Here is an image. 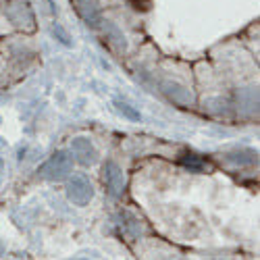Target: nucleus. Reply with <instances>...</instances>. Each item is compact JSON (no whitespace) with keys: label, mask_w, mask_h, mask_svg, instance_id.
Masks as SVG:
<instances>
[{"label":"nucleus","mask_w":260,"mask_h":260,"mask_svg":"<svg viewBox=\"0 0 260 260\" xmlns=\"http://www.w3.org/2000/svg\"><path fill=\"white\" fill-rule=\"evenodd\" d=\"M38 173H40L42 179H48V181L67 179L73 173V156H69V152H64V150H58V152H54L44 165L40 167Z\"/></svg>","instance_id":"f257e3e1"},{"label":"nucleus","mask_w":260,"mask_h":260,"mask_svg":"<svg viewBox=\"0 0 260 260\" xmlns=\"http://www.w3.org/2000/svg\"><path fill=\"white\" fill-rule=\"evenodd\" d=\"M7 17L21 31H36V15L27 0H9L7 3Z\"/></svg>","instance_id":"f03ea898"},{"label":"nucleus","mask_w":260,"mask_h":260,"mask_svg":"<svg viewBox=\"0 0 260 260\" xmlns=\"http://www.w3.org/2000/svg\"><path fill=\"white\" fill-rule=\"evenodd\" d=\"M67 198L75 206H88L94 198V185L85 175H69L67 177Z\"/></svg>","instance_id":"7ed1b4c3"},{"label":"nucleus","mask_w":260,"mask_h":260,"mask_svg":"<svg viewBox=\"0 0 260 260\" xmlns=\"http://www.w3.org/2000/svg\"><path fill=\"white\" fill-rule=\"evenodd\" d=\"M102 181H104V187L108 191V196L113 198H121L125 193V187H127V177L123 169L115 162V160H106L102 165Z\"/></svg>","instance_id":"20e7f679"},{"label":"nucleus","mask_w":260,"mask_h":260,"mask_svg":"<svg viewBox=\"0 0 260 260\" xmlns=\"http://www.w3.org/2000/svg\"><path fill=\"white\" fill-rule=\"evenodd\" d=\"M79 19L83 21L88 27H98L102 23V15H100V5L98 0H71Z\"/></svg>","instance_id":"39448f33"},{"label":"nucleus","mask_w":260,"mask_h":260,"mask_svg":"<svg viewBox=\"0 0 260 260\" xmlns=\"http://www.w3.org/2000/svg\"><path fill=\"white\" fill-rule=\"evenodd\" d=\"M71 154L83 167H92L98 160V150H96V146L88 138H75L71 142Z\"/></svg>","instance_id":"423d86ee"},{"label":"nucleus","mask_w":260,"mask_h":260,"mask_svg":"<svg viewBox=\"0 0 260 260\" xmlns=\"http://www.w3.org/2000/svg\"><path fill=\"white\" fill-rule=\"evenodd\" d=\"M160 92L165 96H169L173 102H177V104H183V106L196 104V98H193V94L185 88V85H181L177 81H162L160 83Z\"/></svg>","instance_id":"0eeeda50"},{"label":"nucleus","mask_w":260,"mask_h":260,"mask_svg":"<svg viewBox=\"0 0 260 260\" xmlns=\"http://www.w3.org/2000/svg\"><path fill=\"white\" fill-rule=\"evenodd\" d=\"M237 104H240V111L244 115H254L258 113V90L256 88H248L237 94Z\"/></svg>","instance_id":"6e6552de"},{"label":"nucleus","mask_w":260,"mask_h":260,"mask_svg":"<svg viewBox=\"0 0 260 260\" xmlns=\"http://www.w3.org/2000/svg\"><path fill=\"white\" fill-rule=\"evenodd\" d=\"M256 152L254 150H235V152H227L225 158L235 162V165H254L256 162Z\"/></svg>","instance_id":"1a4fd4ad"},{"label":"nucleus","mask_w":260,"mask_h":260,"mask_svg":"<svg viewBox=\"0 0 260 260\" xmlns=\"http://www.w3.org/2000/svg\"><path fill=\"white\" fill-rule=\"evenodd\" d=\"M181 165L189 171V173H202L204 171V160L198 156V154H193V152H189V154H183L181 156Z\"/></svg>","instance_id":"9d476101"},{"label":"nucleus","mask_w":260,"mask_h":260,"mask_svg":"<svg viewBox=\"0 0 260 260\" xmlns=\"http://www.w3.org/2000/svg\"><path fill=\"white\" fill-rule=\"evenodd\" d=\"M113 106H115V111H117L121 117H125V119H129V121H140V119H142V115L136 111V108H134L132 104H127V102L115 100V102H113Z\"/></svg>","instance_id":"9b49d317"},{"label":"nucleus","mask_w":260,"mask_h":260,"mask_svg":"<svg viewBox=\"0 0 260 260\" xmlns=\"http://www.w3.org/2000/svg\"><path fill=\"white\" fill-rule=\"evenodd\" d=\"M106 31L113 36V42H117V46L125 50V38H123V34H121V31H119L115 25H106Z\"/></svg>","instance_id":"f8f14e48"},{"label":"nucleus","mask_w":260,"mask_h":260,"mask_svg":"<svg viewBox=\"0 0 260 260\" xmlns=\"http://www.w3.org/2000/svg\"><path fill=\"white\" fill-rule=\"evenodd\" d=\"M52 31H54V36H56V38H58V40L62 42V44H64V46H71V38H69V34H67V31H64V29H62V27H60L58 23H54Z\"/></svg>","instance_id":"ddd939ff"},{"label":"nucleus","mask_w":260,"mask_h":260,"mask_svg":"<svg viewBox=\"0 0 260 260\" xmlns=\"http://www.w3.org/2000/svg\"><path fill=\"white\" fill-rule=\"evenodd\" d=\"M5 254V246H3V242H0V256Z\"/></svg>","instance_id":"4468645a"}]
</instances>
